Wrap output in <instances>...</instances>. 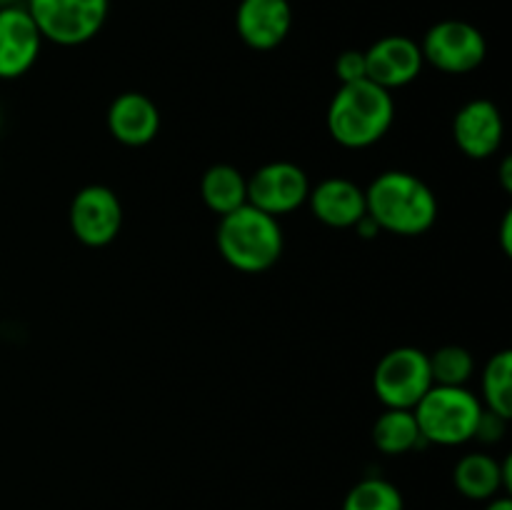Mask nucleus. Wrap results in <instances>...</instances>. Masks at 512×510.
<instances>
[{
  "label": "nucleus",
  "mask_w": 512,
  "mask_h": 510,
  "mask_svg": "<svg viewBox=\"0 0 512 510\" xmlns=\"http://www.w3.org/2000/svg\"><path fill=\"white\" fill-rule=\"evenodd\" d=\"M368 215L380 230L393 235H423L438 218V198L428 183L405 170L378 175L365 190Z\"/></svg>",
  "instance_id": "f257e3e1"
},
{
  "label": "nucleus",
  "mask_w": 512,
  "mask_h": 510,
  "mask_svg": "<svg viewBox=\"0 0 512 510\" xmlns=\"http://www.w3.org/2000/svg\"><path fill=\"white\" fill-rule=\"evenodd\" d=\"M395 118V103L390 90L358 80L340 85L328 108V130L335 143L345 148H368L390 130Z\"/></svg>",
  "instance_id": "f03ea898"
},
{
  "label": "nucleus",
  "mask_w": 512,
  "mask_h": 510,
  "mask_svg": "<svg viewBox=\"0 0 512 510\" xmlns=\"http://www.w3.org/2000/svg\"><path fill=\"white\" fill-rule=\"evenodd\" d=\"M218 250L240 273H263L283 255V230L278 218L245 203L220 218Z\"/></svg>",
  "instance_id": "7ed1b4c3"
},
{
  "label": "nucleus",
  "mask_w": 512,
  "mask_h": 510,
  "mask_svg": "<svg viewBox=\"0 0 512 510\" xmlns=\"http://www.w3.org/2000/svg\"><path fill=\"white\" fill-rule=\"evenodd\" d=\"M483 403L468 388L433 385L413 408L423 443L463 445L475 438Z\"/></svg>",
  "instance_id": "20e7f679"
},
{
  "label": "nucleus",
  "mask_w": 512,
  "mask_h": 510,
  "mask_svg": "<svg viewBox=\"0 0 512 510\" xmlns=\"http://www.w3.org/2000/svg\"><path fill=\"white\" fill-rule=\"evenodd\" d=\"M25 10L43 40L73 48L100 33L108 20L110 0H25Z\"/></svg>",
  "instance_id": "39448f33"
},
{
  "label": "nucleus",
  "mask_w": 512,
  "mask_h": 510,
  "mask_svg": "<svg viewBox=\"0 0 512 510\" xmlns=\"http://www.w3.org/2000/svg\"><path fill=\"white\" fill-rule=\"evenodd\" d=\"M373 388L385 408L413 410L420 398L433 388L428 353L410 345L385 353L375 368Z\"/></svg>",
  "instance_id": "423d86ee"
},
{
  "label": "nucleus",
  "mask_w": 512,
  "mask_h": 510,
  "mask_svg": "<svg viewBox=\"0 0 512 510\" xmlns=\"http://www.w3.org/2000/svg\"><path fill=\"white\" fill-rule=\"evenodd\" d=\"M423 60L450 75H463L478 68L488 53L485 35L465 20H440L425 33Z\"/></svg>",
  "instance_id": "0eeeda50"
},
{
  "label": "nucleus",
  "mask_w": 512,
  "mask_h": 510,
  "mask_svg": "<svg viewBox=\"0 0 512 510\" xmlns=\"http://www.w3.org/2000/svg\"><path fill=\"white\" fill-rule=\"evenodd\" d=\"M308 195V175L300 165L288 163V160L263 165L248 180V203L273 218L298 210L308 200Z\"/></svg>",
  "instance_id": "6e6552de"
},
{
  "label": "nucleus",
  "mask_w": 512,
  "mask_h": 510,
  "mask_svg": "<svg viewBox=\"0 0 512 510\" xmlns=\"http://www.w3.org/2000/svg\"><path fill=\"white\" fill-rule=\"evenodd\" d=\"M123 225V205L105 185H85L70 203V228L88 248L113 243Z\"/></svg>",
  "instance_id": "1a4fd4ad"
},
{
  "label": "nucleus",
  "mask_w": 512,
  "mask_h": 510,
  "mask_svg": "<svg viewBox=\"0 0 512 510\" xmlns=\"http://www.w3.org/2000/svg\"><path fill=\"white\" fill-rule=\"evenodd\" d=\"M423 50L405 35H385L365 50V70L370 83L380 88H403L423 70Z\"/></svg>",
  "instance_id": "9d476101"
},
{
  "label": "nucleus",
  "mask_w": 512,
  "mask_h": 510,
  "mask_svg": "<svg viewBox=\"0 0 512 510\" xmlns=\"http://www.w3.org/2000/svg\"><path fill=\"white\" fill-rule=\"evenodd\" d=\"M43 45L38 25L25 5L0 10V80H13L35 65Z\"/></svg>",
  "instance_id": "9b49d317"
},
{
  "label": "nucleus",
  "mask_w": 512,
  "mask_h": 510,
  "mask_svg": "<svg viewBox=\"0 0 512 510\" xmlns=\"http://www.w3.org/2000/svg\"><path fill=\"white\" fill-rule=\"evenodd\" d=\"M235 28L243 43L253 50H273L293 28L288 0H240Z\"/></svg>",
  "instance_id": "f8f14e48"
},
{
  "label": "nucleus",
  "mask_w": 512,
  "mask_h": 510,
  "mask_svg": "<svg viewBox=\"0 0 512 510\" xmlns=\"http://www.w3.org/2000/svg\"><path fill=\"white\" fill-rule=\"evenodd\" d=\"M503 133V115L490 100H470L453 120L455 143L473 160L490 158L503 143Z\"/></svg>",
  "instance_id": "ddd939ff"
},
{
  "label": "nucleus",
  "mask_w": 512,
  "mask_h": 510,
  "mask_svg": "<svg viewBox=\"0 0 512 510\" xmlns=\"http://www.w3.org/2000/svg\"><path fill=\"white\" fill-rule=\"evenodd\" d=\"M313 215L330 228H355L368 215L365 190L348 178H328L308 195Z\"/></svg>",
  "instance_id": "4468645a"
},
{
  "label": "nucleus",
  "mask_w": 512,
  "mask_h": 510,
  "mask_svg": "<svg viewBox=\"0 0 512 510\" xmlns=\"http://www.w3.org/2000/svg\"><path fill=\"white\" fill-rule=\"evenodd\" d=\"M108 130L118 143L140 148L148 145L160 130V110L148 95L123 93L110 103Z\"/></svg>",
  "instance_id": "2eb2a0df"
},
{
  "label": "nucleus",
  "mask_w": 512,
  "mask_h": 510,
  "mask_svg": "<svg viewBox=\"0 0 512 510\" xmlns=\"http://www.w3.org/2000/svg\"><path fill=\"white\" fill-rule=\"evenodd\" d=\"M453 483L468 500H490L505 490L503 463H498L493 455L470 453L455 465Z\"/></svg>",
  "instance_id": "dca6fc26"
},
{
  "label": "nucleus",
  "mask_w": 512,
  "mask_h": 510,
  "mask_svg": "<svg viewBox=\"0 0 512 510\" xmlns=\"http://www.w3.org/2000/svg\"><path fill=\"white\" fill-rule=\"evenodd\" d=\"M200 195L203 203L223 218L248 203V180L233 165L218 163L205 170L200 180Z\"/></svg>",
  "instance_id": "f3484780"
},
{
  "label": "nucleus",
  "mask_w": 512,
  "mask_h": 510,
  "mask_svg": "<svg viewBox=\"0 0 512 510\" xmlns=\"http://www.w3.org/2000/svg\"><path fill=\"white\" fill-rule=\"evenodd\" d=\"M373 443L385 455H403L423 443L413 410L388 408L373 425Z\"/></svg>",
  "instance_id": "a211bd4d"
},
{
  "label": "nucleus",
  "mask_w": 512,
  "mask_h": 510,
  "mask_svg": "<svg viewBox=\"0 0 512 510\" xmlns=\"http://www.w3.org/2000/svg\"><path fill=\"white\" fill-rule=\"evenodd\" d=\"M485 405L493 413L512 418V353L500 350L488 360L483 373Z\"/></svg>",
  "instance_id": "6ab92c4d"
},
{
  "label": "nucleus",
  "mask_w": 512,
  "mask_h": 510,
  "mask_svg": "<svg viewBox=\"0 0 512 510\" xmlns=\"http://www.w3.org/2000/svg\"><path fill=\"white\" fill-rule=\"evenodd\" d=\"M343 510H405L398 485L385 478H365L348 490Z\"/></svg>",
  "instance_id": "aec40b11"
},
{
  "label": "nucleus",
  "mask_w": 512,
  "mask_h": 510,
  "mask_svg": "<svg viewBox=\"0 0 512 510\" xmlns=\"http://www.w3.org/2000/svg\"><path fill=\"white\" fill-rule=\"evenodd\" d=\"M433 385H450V388H465L475 370V360L470 350L463 345H443L428 355Z\"/></svg>",
  "instance_id": "412c9836"
},
{
  "label": "nucleus",
  "mask_w": 512,
  "mask_h": 510,
  "mask_svg": "<svg viewBox=\"0 0 512 510\" xmlns=\"http://www.w3.org/2000/svg\"><path fill=\"white\" fill-rule=\"evenodd\" d=\"M335 73H338L340 83H358V80H368V70H365V53L363 50H345L335 60Z\"/></svg>",
  "instance_id": "4be33fe9"
},
{
  "label": "nucleus",
  "mask_w": 512,
  "mask_h": 510,
  "mask_svg": "<svg viewBox=\"0 0 512 510\" xmlns=\"http://www.w3.org/2000/svg\"><path fill=\"white\" fill-rule=\"evenodd\" d=\"M505 428H508V418L483 408V413H480V420H478V428H475V438L483 440V443H498V440L505 435Z\"/></svg>",
  "instance_id": "5701e85b"
},
{
  "label": "nucleus",
  "mask_w": 512,
  "mask_h": 510,
  "mask_svg": "<svg viewBox=\"0 0 512 510\" xmlns=\"http://www.w3.org/2000/svg\"><path fill=\"white\" fill-rule=\"evenodd\" d=\"M500 240H503L505 253H512V213H505L503 230H500Z\"/></svg>",
  "instance_id": "b1692460"
},
{
  "label": "nucleus",
  "mask_w": 512,
  "mask_h": 510,
  "mask_svg": "<svg viewBox=\"0 0 512 510\" xmlns=\"http://www.w3.org/2000/svg\"><path fill=\"white\" fill-rule=\"evenodd\" d=\"M485 510H512V500L508 495H495V498L485 500Z\"/></svg>",
  "instance_id": "393cba45"
},
{
  "label": "nucleus",
  "mask_w": 512,
  "mask_h": 510,
  "mask_svg": "<svg viewBox=\"0 0 512 510\" xmlns=\"http://www.w3.org/2000/svg\"><path fill=\"white\" fill-rule=\"evenodd\" d=\"M500 178H503L505 190H512V163H510V158H505L503 170H500Z\"/></svg>",
  "instance_id": "a878e982"
},
{
  "label": "nucleus",
  "mask_w": 512,
  "mask_h": 510,
  "mask_svg": "<svg viewBox=\"0 0 512 510\" xmlns=\"http://www.w3.org/2000/svg\"><path fill=\"white\" fill-rule=\"evenodd\" d=\"M13 5H25V0H0V10L13 8Z\"/></svg>",
  "instance_id": "bb28decb"
}]
</instances>
